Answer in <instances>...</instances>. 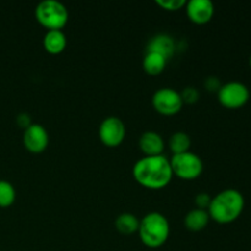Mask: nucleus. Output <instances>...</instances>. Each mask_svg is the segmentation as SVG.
Listing matches in <instances>:
<instances>
[{"instance_id": "f257e3e1", "label": "nucleus", "mask_w": 251, "mask_h": 251, "mask_svg": "<svg viewBox=\"0 0 251 251\" xmlns=\"http://www.w3.org/2000/svg\"><path fill=\"white\" fill-rule=\"evenodd\" d=\"M134 179L141 186L151 190H161L171 183L173 178L171 162L166 157H144L135 163L132 168Z\"/></svg>"}, {"instance_id": "f03ea898", "label": "nucleus", "mask_w": 251, "mask_h": 251, "mask_svg": "<svg viewBox=\"0 0 251 251\" xmlns=\"http://www.w3.org/2000/svg\"><path fill=\"white\" fill-rule=\"evenodd\" d=\"M244 206L245 200L243 194L235 189H227L212 198L207 212L215 222L227 225L240 217Z\"/></svg>"}, {"instance_id": "7ed1b4c3", "label": "nucleus", "mask_w": 251, "mask_h": 251, "mask_svg": "<svg viewBox=\"0 0 251 251\" xmlns=\"http://www.w3.org/2000/svg\"><path fill=\"white\" fill-rule=\"evenodd\" d=\"M168 220L159 212H151L140 221V239L146 247L156 249L164 245L169 237Z\"/></svg>"}, {"instance_id": "20e7f679", "label": "nucleus", "mask_w": 251, "mask_h": 251, "mask_svg": "<svg viewBox=\"0 0 251 251\" xmlns=\"http://www.w3.org/2000/svg\"><path fill=\"white\" fill-rule=\"evenodd\" d=\"M36 19L48 31H61L69 21L68 9L56 0H46L37 5Z\"/></svg>"}, {"instance_id": "39448f33", "label": "nucleus", "mask_w": 251, "mask_h": 251, "mask_svg": "<svg viewBox=\"0 0 251 251\" xmlns=\"http://www.w3.org/2000/svg\"><path fill=\"white\" fill-rule=\"evenodd\" d=\"M173 176L183 180H194L203 172V162L198 154L193 152L174 154L171 161Z\"/></svg>"}, {"instance_id": "423d86ee", "label": "nucleus", "mask_w": 251, "mask_h": 251, "mask_svg": "<svg viewBox=\"0 0 251 251\" xmlns=\"http://www.w3.org/2000/svg\"><path fill=\"white\" fill-rule=\"evenodd\" d=\"M250 98V91L244 83L232 81L225 83L218 90V100L227 109H239L243 108Z\"/></svg>"}, {"instance_id": "0eeeda50", "label": "nucleus", "mask_w": 251, "mask_h": 251, "mask_svg": "<svg viewBox=\"0 0 251 251\" xmlns=\"http://www.w3.org/2000/svg\"><path fill=\"white\" fill-rule=\"evenodd\" d=\"M183 104L180 93L169 87L159 88L152 97V105L156 112L166 117L178 114L183 108Z\"/></svg>"}, {"instance_id": "6e6552de", "label": "nucleus", "mask_w": 251, "mask_h": 251, "mask_svg": "<svg viewBox=\"0 0 251 251\" xmlns=\"http://www.w3.org/2000/svg\"><path fill=\"white\" fill-rule=\"evenodd\" d=\"M100 139L108 147H118L123 144L126 135L125 125L119 118L108 117L100 125Z\"/></svg>"}, {"instance_id": "1a4fd4ad", "label": "nucleus", "mask_w": 251, "mask_h": 251, "mask_svg": "<svg viewBox=\"0 0 251 251\" xmlns=\"http://www.w3.org/2000/svg\"><path fill=\"white\" fill-rule=\"evenodd\" d=\"M24 145L32 153H42L49 145L48 131L41 124H31L24 131Z\"/></svg>"}, {"instance_id": "9d476101", "label": "nucleus", "mask_w": 251, "mask_h": 251, "mask_svg": "<svg viewBox=\"0 0 251 251\" xmlns=\"http://www.w3.org/2000/svg\"><path fill=\"white\" fill-rule=\"evenodd\" d=\"M185 6L189 20L196 25L207 24L215 15V5L210 0H190Z\"/></svg>"}, {"instance_id": "9b49d317", "label": "nucleus", "mask_w": 251, "mask_h": 251, "mask_svg": "<svg viewBox=\"0 0 251 251\" xmlns=\"http://www.w3.org/2000/svg\"><path fill=\"white\" fill-rule=\"evenodd\" d=\"M147 51L159 54L168 60L176 53V43H174V39L168 34H157L150 41Z\"/></svg>"}, {"instance_id": "f8f14e48", "label": "nucleus", "mask_w": 251, "mask_h": 251, "mask_svg": "<svg viewBox=\"0 0 251 251\" xmlns=\"http://www.w3.org/2000/svg\"><path fill=\"white\" fill-rule=\"evenodd\" d=\"M140 149L147 157L159 156L164 150V141L157 132L146 131L140 137Z\"/></svg>"}, {"instance_id": "ddd939ff", "label": "nucleus", "mask_w": 251, "mask_h": 251, "mask_svg": "<svg viewBox=\"0 0 251 251\" xmlns=\"http://www.w3.org/2000/svg\"><path fill=\"white\" fill-rule=\"evenodd\" d=\"M66 36L63 31H48L44 34L43 47L47 53L51 55H58L63 53L66 48Z\"/></svg>"}, {"instance_id": "4468645a", "label": "nucleus", "mask_w": 251, "mask_h": 251, "mask_svg": "<svg viewBox=\"0 0 251 251\" xmlns=\"http://www.w3.org/2000/svg\"><path fill=\"white\" fill-rule=\"evenodd\" d=\"M208 222H210L208 212L206 210H200V208L191 210L184 220V225L191 232H200V230L205 229Z\"/></svg>"}, {"instance_id": "2eb2a0df", "label": "nucleus", "mask_w": 251, "mask_h": 251, "mask_svg": "<svg viewBox=\"0 0 251 251\" xmlns=\"http://www.w3.org/2000/svg\"><path fill=\"white\" fill-rule=\"evenodd\" d=\"M140 221L132 213H122L115 220V228L123 235H131L135 232H139Z\"/></svg>"}, {"instance_id": "dca6fc26", "label": "nucleus", "mask_w": 251, "mask_h": 251, "mask_svg": "<svg viewBox=\"0 0 251 251\" xmlns=\"http://www.w3.org/2000/svg\"><path fill=\"white\" fill-rule=\"evenodd\" d=\"M167 65V59L163 58L162 55L157 53H151V51H147L146 55H145L144 61H142V66H144V70L146 71L149 75L156 76L159 75L161 73H163V70L166 69Z\"/></svg>"}, {"instance_id": "f3484780", "label": "nucleus", "mask_w": 251, "mask_h": 251, "mask_svg": "<svg viewBox=\"0 0 251 251\" xmlns=\"http://www.w3.org/2000/svg\"><path fill=\"white\" fill-rule=\"evenodd\" d=\"M191 146L190 136L185 132H176L169 139V147L174 154H180L189 152V149Z\"/></svg>"}, {"instance_id": "a211bd4d", "label": "nucleus", "mask_w": 251, "mask_h": 251, "mask_svg": "<svg viewBox=\"0 0 251 251\" xmlns=\"http://www.w3.org/2000/svg\"><path fill=\"white\" fill-rule=\"evenodd\" d=\"M16 199V191L7 180H0V207H9Z\"/></svg>"}, {"instance_id": "6ab92c4d", "label": "nucleus", "mask_w": 251, "mask_h": 251, "mask_svg": "<svg viewBox=\"0 0 251 251\" xmlns=\"http://www.w3.org/2000/svg\"><path fill=\"white\" fill-rule=\"evenodd\" d=\"M180 97L183 103H186V104H194L199 100L200 98V93L196 90L195 87H186L184 88L183 92L180 93Z\"/></svg>"}, {"instance_id": "aec40b11", "label": "nucleus", "mask_w": 251, "mask_h": 251, "mask_svg": "<svg viewBox=\"0 0 251 251\" xmlns=\"http://www.w3.org/2000/svg\"><path fill=\"white\" fill-rule=\"evenodd\" d=\"M156 4L159 5L162 9L168 10V11H176V10L185 6L186 1L185 0H157Z\"/></svg>"}, {"instance_id": "412c9836", "label": "nucleus", "mask_w": 251, "mask_h": 251, "mask_svg": "<svg viewBox=\"0 0 251 251\" xmlns=\"http://www.w3.org/2000/svg\"><path fill=\"white\" fill-rule=\"evenodd\" d=\"M211 201H212V198L208 195L207 193H200L196 195L195 198V205L196 207L200 208V210H208L211 205Z\"/></svg>"}, {"instance_id": "4be33fe9", "label": "nucleus", "mask_w": 251, "mask_h": 251, "mask_svg": "<svg viewBox=\"0 0 251 251\" xmlns=\"http://www.w3.org/2000/svg\"><path fill=\"white\" fill-rule=\"evenodd\" d=\"M221 82L220 80H218L217 77H213V76H211V77H208L207 80L205 81V87L207 88V91H210V92H215V91H217L221 88Z\"/></svg>"}, {"instance_id": "5701e85b", "label": "nucleus", "mask_w": 251, "mask_h": 251, "mask_svg": "<svg viewBox=\"0 0 251 251\" xmlns=\"http://www.w3.org/2000/svg\"><path fill=\"white\" fill-rule=\"evenodd\" d=\"M16 123L19 126L24 127V129H27V127L32 124L31 117H29V114H27V113H21V114L17 115Z\"/></svg>"}, {"instance_id": "b1692460", "label": "nucleus", "mask_w": 251, "mask_h": 251, "mask_svg": "<svg viewBox=\"0 0 251 251\" xmlns=\"http://www.w3.org/2000/svg\"><path fill=\"white\" fill-rule=\"evenodd\" d=\"M249 65H250V68H251V55H250V59H249Z\"/></svg>"}]
</instances>
